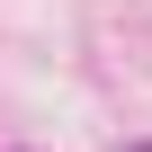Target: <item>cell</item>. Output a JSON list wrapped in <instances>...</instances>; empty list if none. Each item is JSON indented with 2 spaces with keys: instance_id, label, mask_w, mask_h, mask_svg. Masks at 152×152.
<instances>
[{
  "instance_id": "cell-1",
  "label": "cell",
  "mask_w": 152,
  "mask_h": 152,
  "mask_svg": "<svg viewBox=\"0 0 152 152\" xmlns=\"http://www.w3.org/2000/svg\"><path fill=\"white\" fill-rule=\"evenodd\" d=\"M134 152H152V143H134Z\"/></svg>"
}]
</instances>
